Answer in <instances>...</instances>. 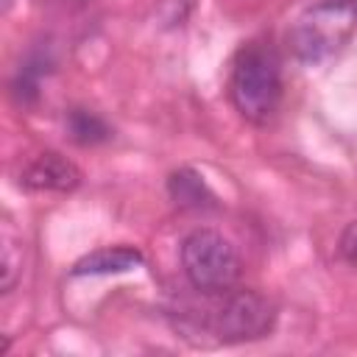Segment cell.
<instances>
[{
	"label": "cell",
	"mask_w": 357,
	"mask_h": 357,
	"mask_svg": "<svg viewBox=\"0 0 357 357\" xmlns=\"http://www.w3.org/2000/svg\"><path fill=\"white\" fill-rule=\"evenodd\" d=\"M229 95L248 123H268L282 100V70L273 50L262 45L243 47L231 67Z\"/></svg>",
	"instance_id": "obj_1"
},
{
	"label": "cell",
	"mask_w": 357,
	"mask_h": 357,
	"mask_svg": "<svg viewBox=\"0 0 357 357\" xmlns=\"http://www.w3.org/2000/svg\"><path fill=\"white\" fill-rule=\"evenodd\" d=\"M354 28H357V8L335 0H321L293 22L287 33V45L298 61L318 64L335 56L351 39Z\"/></svg>",
	"instance_id": "obj_2"
},
{
	"label": "cell",
	"mask_w": 357,
	"mask_h": 357,
	"mask_svg": "<svg viewBox=\"0 0 357 357\" xmlns=\"http://www.w3.org/2000/svg\"><path fill=\"white\" fill-rule=\"evenodd\" d=\"M181 268L190 284L206 296H223L240 279V257L215 229H195L184 237Z\"/></svg>",
	"instance_id": "obj_3"
},
{
	"label": "cell",
	"mask_w": 357,
	"mask_h": 357,
	"mask_svg": "<svg viewBox=\"0 0 357 357\" xmlns=\"http://www.w3.org/2000/svg\"><path fill=\"white\" fill-rule=\"evenodd\" d=\"M276 324V307L257 290H229L215 307L209 326L220 343H245L265 337Z\"/></svg>",
	"instance_id": "obj_4"
},
{
	"label": "cell",
	"mask_w": 357,
	"mask_h": 357,
	"mask_svg": "<svg viewBox=\"0 0 357 357\" xmlns=\"http://www.w3.org/2000/svg\"><path fill=\"white\" fill-rule=\"evenodd\" d=\"M20 184L28 187V190H47V192H70L81 184V170L64 159L61 153H39L33 156L22 173H20Z\"/></svg>",
	"instance_id": "obj_5"
},
{
	"label": "cell",
	"mask_w": 357,
	"mask_h": 357,
	"mask_svg": "<svg viewBox=\"0 0 357 357\" xmlns=\"http://www.w3.org/2000/svg\"><path fill=\"white\" fill-rule=\"evenodd\" d=\"M142 265V254L131 245H106L84 254L73 265V276H106V273H128Z\"/></svg>",
	"instance_id": "obj_6"
},
{
	"label": "cell",
	"mask_w": 357,
	"mask_h": 357,
	"mask_svg": "<svg viewBox=\"0 0 357 357\" xmlns=\"http://www.w3.org/2000/svg\"><path fill=\"white\" fill-rule=\"evenodd\" d=\"M167 192H170V198L181 209H206V206H215V195L209 192L206 181L195 170H190V167H181V170L170 173Z\"/></svg>",
	"instance_id": "obj_7"
},
{
	"label": "cell",
	"mask_w": 357,
	"mask_h": 357,
	"mask_svg": "<svg viewBox=\"0 0 357 357\" xmlns=\"http://www.w3.org/2000/svg\"><path fill=\"white\" fill-rule=\"evenodd\" d=\"M67 131H70V139L78 145H98V142H106L112 137V128L106 126V120L89 109H70L67 112Z\"/></svg>",
	"instance_id": "obj_8"
},
{
	"label": "cell",
	"mask_w": 357,
	"mask_h": 357,
	"mask_svg": "<svg viewBox=\"0 0 357 357\" xmlns=\"http://www.w3.org/2000/svg\"><path fill=\"white\" fill-rule=\"evenodd\" d=\"M17 245H20V240L6 229L3 231V282H0L3 293H8L17 284V276H20V268H22V251L14 254Z\"/></svg>",
	"instance_id": "obj_9"
},
{
	"label": "cell",
	"mask_w": 357,
	"mask_h": 357,
	"mask_svg": "<svg viewBox=\"0 0 357 357\" xmlns=\"http://www.w3.org/2000/svg\"><path fill=\"white\" fill-rule=\"evenodd\" d=\"M337 248H340V257H343L349 265L357 268V220H351V223L343 229Z\"/></svg>",
	"instance_id": "obj_10"
},
{
	"label": "cell",
	"mask_w": 357,
	"mask_h": 357,
	"mask_svg": "<svg viewBox=\"0 0 357 357\" xmlns=\"http://www.w3.org/2000/svg\"><path fill=\"white\" fill-rule=\"evenodd\" d=\"M335 3H343V6H351V8H357V0H335Z\"/></svg>",
	"instance_id": "obj_11"
}]
</instances>
